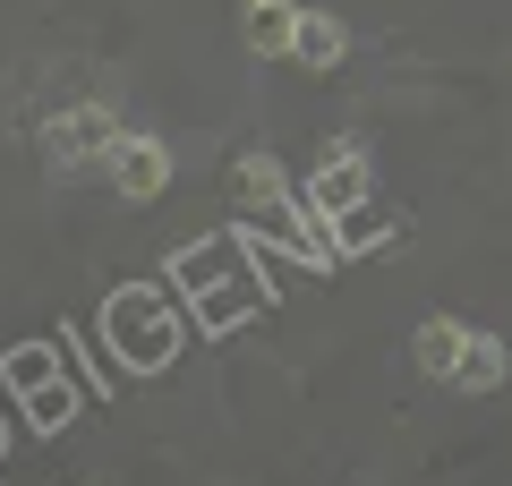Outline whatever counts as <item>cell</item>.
Segmentation results:
<instances>
[{
    "instance_id": "1",
    "label": "cell",
    "mask_w": 512,
    "mask_h": 486,
    "mask_svg": "<svg viewBox=\"0 0 512 486\" xmlns=\"http://www.w3.org/2000/svg\"><path fill=\"white\" fill-rule=\"evenodd\" d=\"M103 342L120 367H171L180 359V299H163V290L128 282L103 299Z\"/></svg>"
},
{
    "instance_id": "2",
    "label": "cell",
    "mask_w": 512,
    "mask_h": 486,
    "mask_svg": "<svg viewBox=\"0 0 512 486\" xmlns=\"http://www.w3.org/2000/svg\"><path fill=\"white\" fill-rule=\"evenodd\" d=\"M171 282H180V299H205V324H231L248 299H265L239 239H205V248H188L180 265H171Z\"/></svg>"
},
{
    "instance_id": "3",
    "label": "cell",
    "mask_w": 512,
    "mask_h": 486,
    "mask_svg": "<svg viewBox=\"0 0 512 486\" xmlns=\"http://www.w3.org/2000/svg\"><path fill=\"white\" fill-rule=\"evenodd\" d=\"M0 384L26 401V418H35L43 435L52 427H69V410H77V384L60 376V350H43V342H26V350H9L0 359Z\"/></svg>"
},
{
    "instance_id": "4",
    "label": "cell",
    "mask_w": 512,
    "mask_h": 486,
    "mask_svg": "<svg viewBox=\"0 0 512 486\" xmlns=\"http://www.w3.org/2000/svg\"><path fill=\"white\" fill-rule=\"evenodd\" d=\"M359 205H367V162H359V137H333L325 154L308 162V214L350 222Z\"/></svg>"
},
{
    "instance_id": "5",
    "label": "cell",
    "mask_w": 512,
    "mask_h": 486,
    "mask_svg": "<svg viewBox=\"0 0 512 486\" xmlns=\"http://www.w3.org/2000/svg\"><path fill=\"white\" fill-rule=\"evenodd\" d=\"M111 145H120L111 103H77V111H60V120L43 128V154L52 162H94V154H111Z\"/></svg>"
},
{
    "instance_id": "6",
    "label": "cell",
    "mask_w": 512,
    "mask_h": 486,
    "mask_svg": "<svg viewBox=\"0 0 512 486\" xmlns=\"http://www.w3.org/2000/svg\"><path fill=\"white\" fill-rule=\"evenodd\" d=\"M299 0H239V43H248L256 60H282V52H299Z\"/></svg>"
},
{
    "instance_id": "7",
    "label": "cell",
    "mask_w": 512,
    "mask_h": 486,
    "mask_svg": "<svg viewBox=\"0 0 512 486\" xmlns=\"http://www.w3.org/2000/svg\"><path fill=\"white\" fill-rule=\"evenodd\" d=\"M103 162H111V188H120L128 205L163 197V180H171V154H163V145H154V137H120V145H111Z\"/></svg>"
},
{
    "instance_id": "8",
    "label": "cell",
    "mask_w": 512,
    "mask_h": 486,
    "mask_svg": "<svg viewBox=\"0 0 512 486\" xmlns=\"http://www.w3.org/2000/svg\"><path fill=\"white\" fill-rule=\"evenodd\" d=\"M231 197H239V214H248V222H265V214L291 205V180H282L274 154H239L231 162Z\"/></svg>"
},
{
    "instance_id": "9",
    "label": "cell",
    "mask_w": 512,
    "mask_h": 486,
    "mask_svg": "<svg viewBox=\"0 0 512 486\" xmlns=\"http://www.w3.org/2000/svg\"><path fill=\"white\" fill-rule=\"evenodd\" d=\"M461 350H470V324H453V316H427L419 333H410V359H419L427 376H453Z\"/></svg>"
},
{
    "instance_id": "10",
    "label": "cell",
    "mask_w": 512,
    "mask_h": 486,
    "mask_svg": "<svg viewBox=\"0 0 512 486\" xmlns=\"http://www.w3.org/2000/svg\"><path fill=\"white\" fill-rule=\"evenodd\" d=\"M342 52H350V26L333 18V9H308V18H299V52H291V60H308V69H333Z\"/></svg>"
},
{
    "instance_id": "11",
    "label": "cell",
    "mask_w": 512,
    "mask_h": 486,
    "mask_svg": "<svg viewBox=\"0 0 512 486\" xmlns=\"http://www.w3.org/2000/svg\"><path fill=\"white\" fill-rule=\"evenodd\" d=\"M504 342H495V333H470V350H461V367H453V384L461 393H495V384H504Z\"/></svg>"
}]
</instances>
